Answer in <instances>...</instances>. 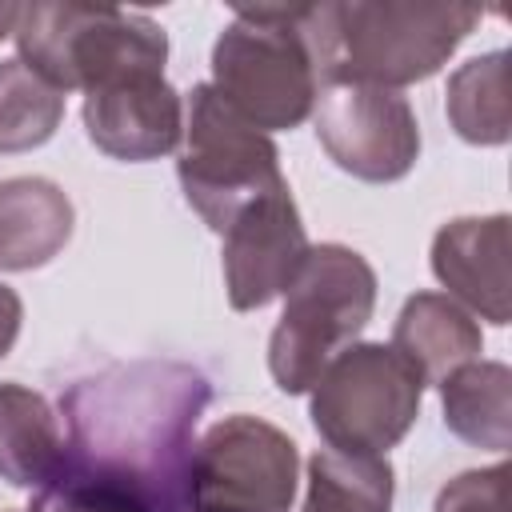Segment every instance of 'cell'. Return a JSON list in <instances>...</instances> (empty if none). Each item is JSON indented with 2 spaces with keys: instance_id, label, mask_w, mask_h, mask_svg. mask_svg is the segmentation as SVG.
<instances>
[{
  "instance_id": "2e32d148",
  "label": "cell",
  "mask_w": 512,
  "mask_h": 512,
  "mask_svg": "<svg viewBox=\"0 0 512 512\" xmlns=\"http://www.w3.org/2000/svg\"><path fill=\"white\" fill-rule=\"evenodd\" d=\"M444 424L472 448L508 452L512 444V372L500 360H468L440 380Z\"/></svg>"
},
{
  "instance_id": "9a60e30c",
  "label": "cell",
  "mask_w": 512,
  "mask_h": 512,
  "mask_svg": "<svg viewBox=\"0 0 512 512\" xmlns=\"http://www.w3.org/2000/svg\"><path fill=\"white\" fill-rule=\"evenodd\" d=\"M68 444L52 404L16 380L0 384V480L16 488H44L64 468Z\"/></svg>"
},
{
  "instance_id": "277c9868",
  "label": "cell",
  "mask_w": 512,
  "mask_h": 512,
  "mask_svg": "<svg viewBox=\"0 0 512 512\" xmlns=\"http://www.w3.org/2000/svg\"><path fill=\"white\" fill-rule=\"evenodd\" d=\"M376 308L372 264L344 244L308 248L284 292V312L268 340V372L280 392L300 396L316 376L356 344Z\"/></svg>"
},
{
  "instance_id": "6da1fadb",
  "label": "cell",
  "mask_w": 512,
  "mask_h": 512,
  "mask_svg": "<svg viewBox=\"0 0 512 512\" xmlns=\"http://www.w3.org/2000/svg\"><path fill=\"white\" fill-rule=\"evenodd\" d=\"M212 380L184 360H132L88 372L60 392L68 464L176 512Z\"/></svg>"
},
{
  "instance_id": "9c48e42d",
  "label": "cell",
  "mask_w": 512,
  "mask_h": 512,
  "mask_svg": "<svg viewBox=\"0 0 512 512\" xmlns=\"http://www.w3.org/2000/svg\"><path fill=\"white\" fill-rule=\"evenodd\" d=\"M316 140L336 168L368 184H392L420 160V124L392 88L332 84L312 108Z\"/></svg>"
},
{
  "instance_id": "ffe728a7",
  "label": "cell",
  "mask_w": 512,
  "mask_h": 512,
  "mask_svg": "<svg viewBox=\"0 0 512 512\" xmlns=\"http://www.w3.org/2000/svg\"><path fill=\"white\" fill-rule=\"evenodd\" d=\"M24 512H152V508L136 492L64 460V468L44 488L32 492V504Z\"/></svg>"
},
{
  "instance_id": "8fae6325",
  "label": "cell",
  "mask_w": 512,
  "mask_h": 512,
  "mask_svg": "<svg viewBox=\"0 0 512 512\" xmlns=\"http://www.w3.org/2000/svg\"><path fill=\"white\" fill-rule=\"evenodd\" d=\"M84 132L112 160H160L184 140V96L164 68L120 72L84 92Z\"/></svg>"
},
{
  "instance_id": "e0dca14e",
  "label": "cell",
  "mask_w": 512,
  "mask_h": 512,
  "mask_svg": "<svg viewBox=\"0 0 512 512\" xmlns=\"http://www.w3.org/2000/svg\"><path fill=\"white\" fill-rule=\"evenodd\" d=\"M444 112L460 140L496 148L512 136V108H508V52H484L460 64L444 88Z\"/></svg>"
},
{
  "instance_id": "7c38bea8",
  "label": "cell",
  "mask_w": 512,
  "mask_h": 512,
  "mask_svg": "<svg viewBox=\"0 0 512 512\" xmlns=\"http://www.w3.org/2000/svg\"><path fill=\"white\" fill-rule=\"evenodd\" d=\"M432 272L464 312L504 328L512 320L508 288V216H460L432 236Z\"/></svg>"
},
{
  "instance_id": "44dd1931",
  "label": "cell",
  "mask_w": 512,
  "mask_h": 512,
  "mask_svg": "<svg viewBox=\"0 0 512 512\" xmlns=\"http://www.w3.org/2000/svg\"><path fill=\"white\" fill-rule=\"evenodd\" d=\"M504 480H508L504 460L460 472L440 488L432 512H504Z\"/></svg>"
},
{
  "instance_id": "603a6c76",
  "label": "cell",
  "mask_w": 512,
  "mask_h": 512,
  "mask_svg": "<svg viewBox=\"0 0 512 512\" xmlns=\"http://www.w3.org/2000/svg\"><path fill=\"white\" fill-rule=\"evenodd\" d=\"M20 8L24 4H0V40H8L16 32V20H20Z\"/></svg>"
},
{
  "instance_id": "4fadbf2b",
  "label": "cell",
  "mask_w": 512,
  "mask_h": 512,
  "mask_svg": "<svg viewBox=\"0 0 512 512\" xmlns=\"http://www.w3.org/2000/svg\"><path fill=\"white\" fill-rule=\"evenodd\" d=\"M76 208L68 192L44 176L0 180V272H32L64 252Z\"/></svg>"
},
{
  "instance_id": "30bf717a",
  "label": "cell",
  "mask_w": 512,
  "mask_h": 512,
  "mask_svg": "<svg viewBox=\"0 0 512 512\" xmlns=\"http://www.w3.org/2000/svg\"><path fill=\"white\" fill-rule=\"evenodd\" d=\"M220 236H224V252H220L224 292L236 312L264 308L268 300L284 296L312 248L288 180L256 196L248 208H240Z\"/></svg>"
},
{
  "instance_id": "5bb4252c",
  "label": "cell",
  "mask_w": 512,
  "mask_h": 512,
  "mask_svg": "<svg viewBox=\"0 0 512 512\" xmlns=\"http://www.w3.org/2000/svg\"><path fill=\"white\" fill-rule=\"evenodd\" d=\"M392 348L420 372L424 384H440L460 364L480 360L484 332L472 312H464L444 292H416L404 300L392 324Z\"/></svg>"
},
{
  "instance_id": "7402d4cb",
  "label": "cell",
  "mask_w": 512,
  "mask_h": 512,
  "mask_svg": "<svg viewBox=\"0 0 512 512\" xmlns=\"http://www.w3.org/2000/svg\"><path fill=\"white\" fill-rule=\"evenodd\" d=\"M20 320H24V304H20V296L8 288V284H0V360L12 352V344H16V336H20Z\"/></svg>"
},
{
  "instance_id": "ac0fdd59",
  "label": "cell",
  "mask_w": 512,
  "mask_h": 512,
  "mask_svg": "<svg viewBox=\"0 0 512 512\" xmlns=\"http://www.w3.org/2000/svg\"><path fill=\"white\" fill-rule=\"evenodd\" d=\"M396 476L388 456H348L320 448L308 460V492L300 512H392Z\"/></svg>"
},
{
  "instance_id": "8992f818",
  "label": "cell",
  "mask_w": 512,
  "mask_h": 512,
  "mask_svg": "<svg viewBox=\"0 0 512 512\" xmlns=\"http://www.w3.org/2000/svg\"><path fill=\"white\" fill-rule=\"evenodd\" d=\"M308 392L312 428L332 452L384 456L416 424L424 380L392 344H352Z\"/></svg>"
},
{
  "instance_id": "5b68a950",
  "label": "cell",
  "mask_w": 512,
  "mask_h": 512,
  "mask_svg": "<svg viewBox=\"0 0 512 512\" xmlns=\"http://www.w3.org/2000/svg\"><path fill=\"white\" fill-rule=\"evenodd\" d=\"M12 36L20 60L60 92H88L120 72L168 64L164 28L116 4H24Z\"/></svg>"
},
{
  "instance_id": "ba28073f",
  "label": "cell",
  "mask_w": 512,
  "mask_h": 512,
  "mask_svg": "<svg viewBox=\"0 0 512 512\" xmlns=\"http://www.w3.org/2000/svg\"><path fill=\"white\" fill-rule=\"evenodd\" d=\"M300 452L276 424L236 412L192 448L176 512H292Z\"/></svg>"
},
{
  "instance_id": "52a82bcc",
  "label": "cell",
  "mask_w": 512,
  "mask_h": 512,
  "mask_svg": "<svg viewBox=\"0 0 512 512\" xmlns=\"http://www.w3.org/2000/svg\"><path fill=\"white\" fill-rule=\"evenodd\" d=\"M180 144L184 148L176 160V176L184 200L212 232H224L240 208L284 180L272 136L236 116L212 84H196L188 92Z\"/></svg>"
},
{
  "instance_id": "d6986e66",
  "label": "cell",
  "mask_w": 512,
  "mask_h": 512,
  "mask_svg": "<svg viewBox=\"0 0 512 512\" xmlns=\"http://www.w3.org/2000/svg\"><path fill=\"white\" fill-rule=\"evenodd\" d=\"M64 92L36 76L20 56L0 60V152H28L56 136Z\"/></svg>"
},
{
  "instance_id": "3957f363",
  "label": "cell",
  "mask_w": 512,
  "mask_h": 512,
  "mask_svg": "<svg viewBox=\"0 0 512 512\" xmlns=\"http://www.w3.org/2000/svg\"><path fill=\"white\" fill-rule=\"evenodd\" d=\"M212 88L256 132L300 128L320 96V72L300 32V4L236 8L212 44Z\"/></svg>"
},
{
  "instance_id": "7a4b0ae2",
  "label": "cell",
  "mask_w": 512,
  "mask_h": 512,
  "mask_svg": "<svg viewBox=\"0 0 512 512\" xmlns=\"http://www.w3.org/2000/svg\"><path fill=\"white\" fill-rule=\"evenodd\" d=\"M480 24L472 4L424 0H348L300 4V32L320 72V88H392L436 76Z\"/></svg>"
}]
</instances>
